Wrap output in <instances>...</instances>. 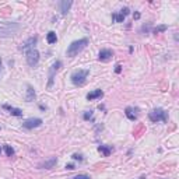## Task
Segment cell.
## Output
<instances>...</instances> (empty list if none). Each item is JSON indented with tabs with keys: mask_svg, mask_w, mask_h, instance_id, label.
I'll list each match as a JSON object with an SVG mask.
<instances>
[{
	"mask_svg": "<svg viewBox=\"0 0 179 179\" xmlns=\"http://www.w3.org/2000/svg\"><path fill=\"white\" fill-rule=\"evenodd\" d=\"M87 45H88V39H87V38H81V39H79V41L71 42L69 45V48H67V56L74 57L76 55H79V53L87 46Z\"/></svg>",
	"mask_w": 179,
	"mask_h": 179,
	"instance_id": "cell-1",
	"label": "cell"
},
{
	"mask_svg": "<svg viewBox=\"0 0 179 179\" xmlns=\"http://www.w3.org/2000/svg\"><path fill=\"white\" fill-rule=\"evenodd\" d=\"M90 74V70H76V71H73V74L70 76V79H71V83L74 84V86H84L87 81V77H88Z\"/></svg>",
	"mask_w": 179,
	"mask_h": 179,
	"instance_id": "cell-2",
	"label": "cell"
},
{
	"mask_svg": "<svg viewBox=\"0 0 179 179\" xmlns=\"http://www.w3.org/2000/svg\"><path fill=\"white\" fill-rule=\"evenodd\" d=\"M148 118L151 122L158 123V122H168V113L163 109V108H155L148 113Z\"/></svg>",
	"mask_w": 179,
	"mask_h": 179,
	"instance_id": "cell-3",
	"label": "cell"
},
{
	"mask_svg": "<svg viewBox=\"0 0 179 179\" xmlns=\"http://www.w3.org/2000/svg\"><path fill=\"white\" fill-rule=\"evenodd\" d=\"M39 62V52H38L35 48L34 49H30L27 52V63L30 64L31 67H35Z\"/></svg>",
	"mask_w": 179,
	"mask_h": 179,
	"instance_id": "cell-4",
	"label": "cell"
},
{
	"mask_svg": "<svg viewBox=\"0 0 179 179\" xmlns=\"http://www.w3.org/2000/svg\"><path fill=\"white\" fill-rule=\"evenodd\" d=\"M41 125H42V119H39V118H30V119H27L23 123V127L24 129H34V127H39Z\"/></svg>",
	"mask_w": 179,
	"mask_h": 179,
	"instance_id": "cell-5",
	"label": "cell"
},
{
	"mask_svg": "<svg viewBox=\"0 0 179 179\" xmlns=\"http://www.w3.org/2000/svg\"><path fill=\"white\" fill-rule=\"evenodd\" d=\"M37 41H38L37 37L28 38L25 42H23L20 45V50H27V52H28L30 49H34V48H35V43H37Z\"/></svg>",
	"mask_w": 179,
	"mask_h": 179,
	"instance_id": "cell-6",
	"label": "cell"
},
{
	"mask_svg": "<svg viewBox=\"0 0 179 179\" xmlns=\"http://www.w3.org/2000/svg\"><path fill=\"white\" fill-rule=\"evenodd\" d=\"M113 57V50L111 49H101L100 53H98V59L101 62H109Z\"/></svg>",
	"mask_w": 179,
	"mask_h": 179,
	"instance_id": "cell-7",
	"label": "cell"
},
{
	"mask_svg": "<svg viewBox=\"0 0 179 179\" xmlns=\"http://www.w3.org/2000/svg\"><path fill=\"white\" fill-rule=\"evenodd\" d=\"M137 112H139V109L137 108H132V106H127L126 109H125V115H126V118L129 120H136Z\"/></svg>",
	"mask_w": 179,
	"mask_h": 179,
	"instance_id": "cell-8",
	"label": "cell"
},
{
	"mask_svg": "<svg viewBox=\"0 0 179 179\" xmlns=\"http://www.w3.org/2000/svg\"><path fill=\"white\" fill-rule=\"evenodd\" d=\"M56 164H57V158H56V157H50L49 159L43 161L39 166H41V168H45V169H50V168H53V166L56 165Z\"/></svg>",
	"mask_w": 179,
	"mask_h": 179,
	"instance_id": "cell-9",
	"label": "cell"
},
{
	"mask_svg": "<svg viewBox=\"0 0 179 179\" xmlns=\"http://www.w3.org/2000/svg\"><path fill=\"white\" fill-rule=\"evenodd\" d=\"M37 98V94H35V90L32 88V86H27V95H25V101L27 102H32L34 100Z\"/></svg>",
	"mask_w": 179,
	"mask_h": 179,
	"instance_id": "cell-10",
	"label": "cell"
},
{
	"mask_svg": "<svg viewBox=\"0 0 179 179\" xmlns=\"http://www.w3.org/2000/svg\"><path fill=\"white\" fill-rule=\"evenodd\" d=\"M3 108L6 111H9L13 116H23V111L18 109V108H14V106H10V105H7V104H4Z\"/></svg>",
	"mask_w": 179,
	"mask_h": 179,
	"instance_id": "cell-11",
	"label": "cell"
},
{
	"mask_svg": "<svg viewBox=\"0 0 179 179\" xmlns=\"http://www.w3.org/2000/svg\"><path fill=\"white\" fill-rule=\"evenodd\" d=\"M102 97H104V93L101 91V90H94L93 93L87 94V100L93 101V100H97V98H102Z\"/></svg>",
	"mask_w": 179,
	"mask_h": 179,
	"instance_id": "cell-12",
	"label": "cell"
},
{
	"mask_svg": "<svg viewBox=\"0 0 179 179\" xmlns=\"http://www.w3.org/2000/svg\"><path fill=\"white\" fill-rule=\"evenodd\" d=\"M60 66H62V62H60V60H57V62H55V63L52 64V69H50V76H49V84H48V86H52V81H53V73H55V71H57V70L60 69Z\"/></svg>",
	"mask_w": 179,
	"mask_h": 179,
	"instance_id": "cell-13",
	"label": "cell"
},
{
	"mask_svg": "<svg viewBox=\"0 0 179 179\" xmlns=\"http://www.w3.org/2000/svg\"><path fill=\"white\" fill-rule=\"evenodd\" d=\"M98 151H100L104 157H109L111 153L113 151V148L111 146H100V147H98Z\"/></svg>",
	"mask_w": 179,
	"mask_h": 179,
	"instance_id": "cell-14",
	"label": "cell"
},
{
	"mask_svg": "<svg viewBox=\"0 0 179 179\" xmlns=\"http://www.w3.org/2000/svg\"><path fill=\"white\" fill-rule=\"evenodd\" d=\"M71 6H73V2H70V0H69V2H60V3H59L60 11H62L63 14H66L67 11L70 10V7H71Z\"/></svg>",
	"mask_w": 179,
	"mask_h": 179,
	"instance_id": "cell-15",
	"label": "cell"
},
{
	"mask_svg": "<svg viewBox=\"0 0 179 179\" xmlns=\"http://www.w3.org/2000/svg\"><path fill=\"white\" fill-rule=\"evenodd\" d=\"M46 41L49 45H52V43H56L57 41V37H56V32H53V31H49L46 35Z\"/></svg>",
	"mask_w": 179,
	"mask_h": 179,
	"instance_id": "cell-16",
	"label": "cell"
},
{
	"mask_svg": "<svg viewBox=\"0 0 179 179\" xmlns=\"http://www.w3.org/2000/svg\"><path fill=\"white\" fill-rule=\"evenodd\" d=\"M112 20L115 21V23H123V21H125V16H123L122 13H113Z\"/></svg>",
	"mask_w": 179,
	"mask_h": 179,
	"instance_id": "cell-17",
	"label": "cell"
},
{
	"mask_svg": "<svg viewBox=\"0 0 179 179\" xmlns=\"http://www.w3.org/2000/svg\"><path fill=\"white\" fill-rule=\"evenodd\" d=\"M4 151H6V154H7V157H13L14 155V148L13 147H10V146H4Z\"/></svg>",
	"mask_w": 179,
	"mask_h": 179,
	"instance_id": "cell-18",
	"label": "cell"
},
{
	"mask_svg": "<svg viewBox=\"0 0 179 179\" xmlns=\"http://www.w3.org/2000/svg\"><path fill=\"white\" fill-rule=\"evenodd\" d=\"M168 30V27L166 25H158L154 28V34H159V32H164V31Z\"/></svg>",
	"mask_w": 179,
	"mask_h": 179,
	"instance_id": "cell-19",
	"label": "cell"
},
{
	"mask_svg": "<svg viewBox=\"0 0 179 179\" xmlns=\"http://www.w3.org/2000/svg\"><path fill=\"white\" fill-rule=\"evenodd\" d=\"M83 118L86 120H90V119H93V111H87V112H84Z\"/></svg>",
	"mask_w": 179,
	"mask_h": 179,
	"instance_id": "cell-20",
	"label": "cell"
},
{
	"mask_svg": "<svg viewBox=\"0 0 179 179\" xmlns=\"http://www.w3.org/2000/svg\"><path fill=\"white\" fill-rule=\"evenodd\" d=\"M73 179H91L88 175H86V174H80V175H77V176H74Z\"/></svg>",
	"mask_w": 179,
	"mask_h": 179,
	"instance_id": "cell-21",
	"label": "cell"
},
{
	"mask_svg": "<svg viewBox=\"0 0 179 179\" xmlns=\"http://www.w3.org/2000/svg\"><path fill=\"white\" fill-rule=\"evenodd\" d=\"M73 159H79V161H83V155H80V154H73V157H71Z\"/></svg>",
	"mask_w": 179,
	"mask_h": 179,
	"instance_id": "cell-22",
	"label": "cell"
},
{
	"mask_svg": "<svg viewBox=\"0 0 179 179\" xmlns=\"http://www.w3.org/2000/svg\"><path fill=\"white\" fill-rule=\"evenodd\" d=\"M120 13H122V14H123V16L126 17V16H127V14H129V9H127V7H123L122 10H120Z\"/></svg>",
	"mask_w": 179,
	"mask_h": 179,
	"instance_id": "cell-23",
	"label": "cell"
},
{
	"mask_svg": "<svg viewBox=\"0 0 179 179\" xmlns=\"http://www.w3.org/2000/svg\"><path fill=\"white\" fill-rule=\"evenodd\" d=\"M120 71H122V66H120V64H116V66H115V73L119 74Z\"/></svg>",
	"mask_w": 179,
	"mask_h": 179,
	"instance_id": "cell-24",
	"label": "cell"
},
{
	"mask_svg": "<svg viewBox=\"0 0 179 179\" xmlns=\"http://www.w3.org/2000/svg\"><path fill=\"white\" fill-rule=\"evenodd\" d=\"M133 18H134V20H139V18H140V13H139V11H136V13L133 14Z\"/></svg>",
	"mask_w": 179,
	"mask_h": 179,
	"instance_id": "cell-25",
	"label": "cell"
},
{
	"mask_svg": "<svg viewBox=\"0 0 179 179\" xmlns=\"http://www.w3.org/2000/svg\"><path fill=\"white\" fill-rule=\"evenodd\" d=\"M66 168H67V169H74V165H73V164H67Z\"/></svg>",
	"mask_w": 179,
	"mask_h": 179,
	"instance_id": "cell-26",
	"label": "cell"
},
{
	"mask_svg": "<svg viewBox=\"0 0 179 179\" xmlns=\"http://www.w3.org/2000/svg\"><path fill=\"white\" fill-rule=\"evenodd\" d=\"M0 71H2V57H0Z\"/></svg>",
	"mask_w": 179,
	"mask_h": 179,
	"instance_id": "cell-27",
	"label": "cell"
},
{
	"mask_svg": "<svg viewBox=\"0 0 179 179\" xmlns=\"http://www.w3.org/2000/svg\"><path fill=\"white\" fill-rule=\"evenodd\" d=\"M0 153H2V148H0Z\"/></svg>",
	"mask_w": 179,
	"mask_h": 179,
	"instance_id": "cell-28",
	"label": "cell"
}]
</instances>
